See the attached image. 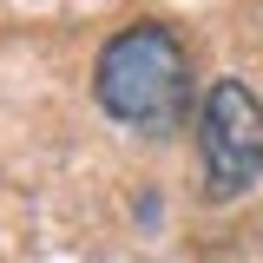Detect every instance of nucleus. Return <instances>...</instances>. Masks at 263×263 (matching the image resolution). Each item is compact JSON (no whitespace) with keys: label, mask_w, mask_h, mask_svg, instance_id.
Returning <instances> with one entry per match:
<instances>
[{"label":"nucleus","mask_w":263,"mask_h":263,"mask_svg":"<svg viewBox=\"0 0 263 263\" xmlns=\"http://www.w3.org/2000/svg\"><path fill=\"white\" fill-rule=\"evenodd\" d=\"M99 105L132 132H171L191 105V60L171 27H125L99 53Z\"/></svg>","instance_id":"f257e3e1"},{"label":"nucleus","mask_w":263,"mask_h":263,"mask_svg":"<svg viewBox=\"0 0 263 263\" xmlns=\"http://www.w3.org/2000/svg\"><path fill=\"white\" fill-rule=\"evenodd\" d=\"M197 152H204V191L211 197H237V191L257 184V171H263V105L243 79H217L204 92Z\"/></svg>","instance_id":"f03ea898"}]
</instances>
